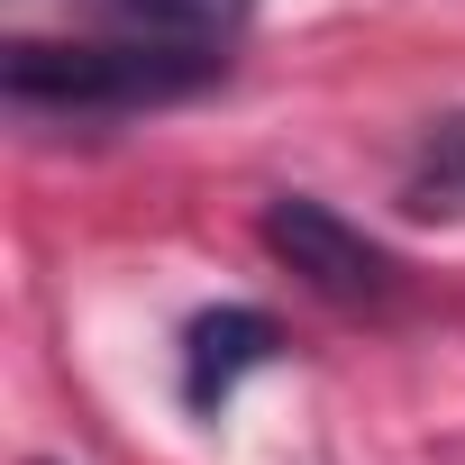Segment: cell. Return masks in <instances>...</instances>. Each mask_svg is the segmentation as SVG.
Returning <instances> with one entry per match:
<instances>
[{
	"mask_svg": "<svg viewBox=\"0 0 465 465\" xmlns=\"http://www.w3.org/2000/svg\"><path fill=\"white\" fill-rule=\"evenodd\" d=\"M228 74L219 46H155V37H110V46H55V37H19L0 55V92L37 119H128L155 101H192Z\"/></svg>",
	"mask_w": 465,
	"mask_h": 465,
	"instance_id": "6da1fadb",
	"label": "cell"
},
{
	"mask_svg": "<svg viewBox=\"0 0 465 465\" xmlns=\"http://www.w3.org/2000/svg\"><path fill=\"white\" fill-rule=\"evenodd\" d=\"M256 228H265V256L283 274H302L320 302H338V311H392L401 302V256L374 247L347 210H329L311 192H274Z\"/></svg>",
	"mask_w": 465,
	"mask_h": 465,
	"instance_id": "7a4b0ae2",
	"label": "cell"
},
{
	"mask_svg": "<svg viewBox=\"0 0 465 465\" xmlns=\"http://www.w3.org/2000/svg\"><path fill=\"white\" fill-rule=\"evenodd\" d=\"M283 356V320L256 311V302H219V311H192L183 320V411L192 420H219L238 401V383L256 365Z\"/></svg>",
	"mask_w": 465,
	"mask_h": 465,
	"instance_id": "3957f363",
	"label": "cell"
},
{
	"mask_svg": "<svg viewBox=\"0 0 465 465\" xmlns=\"http://www.w3.org/2000/svg\"><path fill=\"white\" fill-rule=\"evenodd\" d=\"M101 19H119V37H155V46H238V28L256 19V0H92Z\"/></svg>",
	"mask_w": 465,
	"mask_h": 465,
	"instance_id": "277c9868",
	"label": "cell"
},
{
	"mask_svg": "<svg viewBox=\"0 0 465 465\" xmlns=\"http://www.w3.org/2000/svg\"><path fill=\"white\" fill-rule=\"evenodd\" d=\"M401 210H411V219H465V110H438V119L411 137Z\"/></svg>",
	"mask_w": 465,
	"mask_h": 465,
	"instance_id": "5b68a950",
	"label": "cell"
},
{
	"mask_svg": "<svg viewBox=\"0 0 465 465\" xmlns=\"http://www.w3.org/2000/svg\"><path fill=\"white\" fill-rule=\"evenodd\" d=\"M37 465H46V456H37Z\"/></svg>",
	"mask_w": 465,
	"mask_h": 465,
	"instance_id": "8992f818",
	"label": "cell"
}]
</instances>
